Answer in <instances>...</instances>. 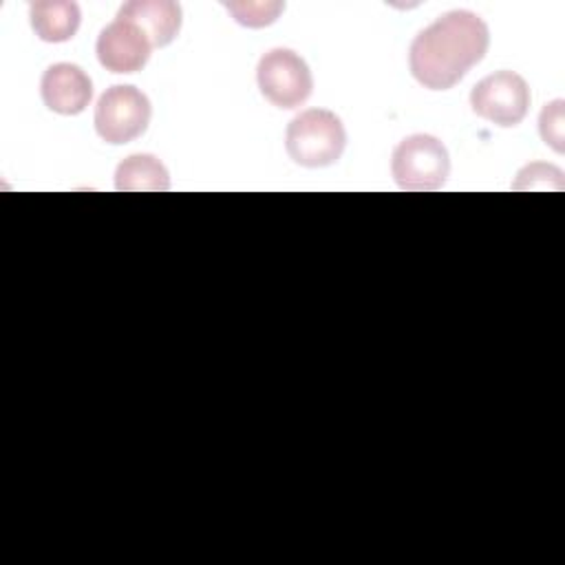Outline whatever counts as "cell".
<instances>
[{"mask_svg":"<svg viewBox=\"0 0 565 565\" xmlns=\"http://www.w3.org/2000/svg\"><path fill=\"white\" fill-rule=\"evenodd\" d=\"M115 190L119 192H166L170 174L152 154H130L115 170Z\"/></svg>","mask_w":565,"mask_h":565,"instance_id":"cell-11","label":"cell"},{"mask_svg":"<svg viewBox=\"0 0 565 565\" xmlns=\"http://www.w3.org/2000/svg\"><path fill=\"white\" fill-rule=\"evenodd\" d=\"M150 99L130 84H117L102 93L95 106V130L110 143L121 146L141 137L150 124Z\"/></svg>","mask_w":565,"mask_h":565,"instance_id":"cell-4","label":"cell"},{"mask_svg":"<svg viewBox=\"0 0 565 565\" xmlns=\"http://www.w3.org/2000/svg\"><path fill=\"white\" fill-rule=\"evenodd\" d=\"M223 7L234 15V20L249 29L269 26L278 20V15L285 9V2L278 0H265V2H223Z\"/></svg>","mask_w":565,"mask_h":565,"instance_id":"cell-12","label":"cell"},{"mask_svg":"<svg viewBox=\"0 0 565 565\" xmlns=\"http://www.w3.org/2000/svg\"><path fill=\"white\" fill-rule=\"evenodd\" d=\"M31 29L42 42H68L82 22V11L73 0H40L29 9Z\"/></svg>","mask_w":565,"mask_h":565,"instance_id":"cell-10","label":"cell"},{"mask_svg":"<svg viewBox=\"0 0 565 565\" xmlns=\"http://www.w3.org/2000/svg\"><path fill=\"white\" fill-rule=\"evenodd\" d=\"M117 18L139 26L152 49H161L179 35L183 13L179 2L172 0H130L119 9Z\"/></svg>","mask_w":565,"mask_h":565,"instance_id":"cell-9","label":"cell"},{"mask_svg":"<svg viewBox=\"0 0 565 565\" xmlns=\"http://www.w3.org/2000/svg\"><path fill=\"white\" fill-rule=\"evenodd\" d=\"M470 106L481 119L501 128H512L527 115L530 86L514 71H497L475 84Z\"/></svg>","mask_w":565,"mask_h":565,"instance_id":"cell-6","label":"cell"},{"mask_svg":"<svg viewBox=\"0 0 565 565\" xmlns=\"http://www.w3.org/2000/svg\"><path fill=\"white\" fill-rule=\"evenodd\" d=\"M488 46V24L472 11L455 9L415 35L408 66L424 88L448 90L486 57Z\"/></svg>","mask_w":565,"mask_h":565,"instance_id":"cell-1","label":"cell"},{"mask_svg":"<svg viewBox=\"0 0 565 565\" xmlns=\"http://www.w3.org/2000/svg\"><path fill=\"white\" fill-rule=\"evenodd\" d=\"M256 82L263 97L276 108H298L313 90V77L307 62L291 49L267 51L256 66Z\"/></svg>","mask_w":565,"mask_h":565,"instance_id":"cell-5","label":"cell"},{"mask_svg":"<svg viewBox=\"0 0 565 565\" xmlns=\"http://www.w3.org/2000/svg\"><path fill=\"white\" fill-rule=\"evenodd\" d=\"M450 172L446 146L433 135H411L397 143L391 157V174L399 190H439Z\"/></svg>","mask_w":565,"mask_h":565,"instance_id":"cell-3","label":"cell"},{"mask_svg":"<svg viewBox=\"0 0 565 565\" xmlns=\"http://www.w3.org/2000/svg\"><path fill=\"white\" fill-rule=\"evenodd\" d=\"M347 146V130L340 117L324 108H309L296 115L285 132L287 154L305 168L333 166Z\"/></svg>","mask_w":565,"mask_h":565,"instance_id":"cell-2","label":"cell"},{"mask_svg":"<svg viewBox=\"0 0 565 565\" xmlns=\"http://www.w3.org/2000/svg\"><path fill=\"white\" fill-rule=\"evenodd\" d=\"M40 93L49 110L57 115H79L90 104L93 82L77 64L57 62L44 71Z\"/></svg>","mask_w":565,"mask_h":565,"instance_id":"cell-8","label":"cell"},{"mask_svg":"<svg viewBox=\"0 0 565 565\" xmlns=\"http://www.w3.org/2000/svg\"><path fill=\"white\" fill-rule=\"evenodd\" d=\"M563 99H554L543 106L541 117H539V132L541 139L554 150L563 152L565 150V128H563Z\"/></svg>","mask_w":565,"mask_h":565,"instance_id":"cell-13","label":"cell"},{"mask_svg":"<svg viewBox=\"0 0 565 565\" xmlns=\"http://www.w3.org/2000/svg\"><path fill=\"white\" fill-rule=\"evenodd\" d=\"M95 53L99 64L110 73H137L150 60L152 44L139 26L124 18H115L102 29Z\"/></svg>","mask_w":565,"mask_h":565,"instance_id":"cell-7","label":"cell"}]
</instances>
